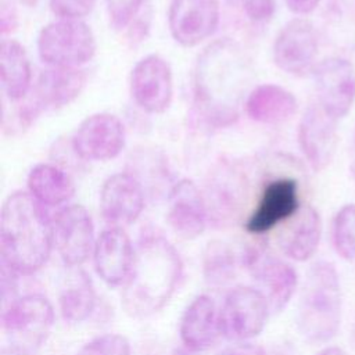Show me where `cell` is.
<instances>
[{"instance_id":"obj_2","label":"cell","mask_w":355,"mask_h":355,"mask_svg":"<svg viewBox=\"0 0 355 355\" xmlns=\"http://www.w3.org/2000/svg\"><path fill=\"white\" fill-rule=\"evenodd\" d=\"M182 269L179 252L165 237L155 233L141 237L121 295L126 315L144 319L162 309L178 287Z\"/></svg>"},{"instance_id":"obj_33","label":"cell","mask_w":355,"mask_h":355,"mask_svg":"<svg viewBox=\"0 0 355 355\" xmlns=\"http://www.w3.org/2000/svg\"><path fill=\"white\" fill-rule=\"evenodd\" d=\"M1 263L0 270V286H1V304L3 309L11 305L17 298V287H18V272L12 269L10 265H7L4 261Z\"/></svg>"},{"instance_id":"obj_22","label":"cell","mask_w":355,"mask_h":355,"mask_svg":"<svg viewBox=\"0 0 355 355\" xmlns=\"http://www.w3.org/2000/svg\"><path fill=\"white\" fill-rule=\"evenodd\" d=\"M320 236L322 219L319 212L311 205H304L282 225L277 243L286 257L304 262L318 250Z\"/></svg>"},{"instance_id":"obj_32","label":"cell","mask_w":355,"mask_h":355,"mask_svg":"<svg viewBox=\"0 0 355 355\" xmlns=\"http://www.w3.org/2000/svg\"><path fill=\"white\" fill-rule=\"evenodd\" d=\"M50 8L58 19H82L92 12L96 0H49Z\"/></svg>"},{"instance_id":"obj_27","label":"cell","mask_w":355,"mask_h":355,"mask_svg":"<svg viewBox=\"0 0 355 355\" xmlns=\"http://www.w3.org/2000/svg\"><path fill=\"white\" fill-rule=\"evenodd\" d=\"M60 312L64 320L80 323L86 320L96 306V293L87 273L80 272L60 294Z\"/></svg>"},{"instance_id":"obj_5","label":"cell","mask_w":355,"mask_h":355,"mask_svg":"<svg viewBox=\"0 0 355 355\" xmlns=\"http://www.w3.org/2000/svg\"><path fill=\"white\" fill-rule=\"evenodd\" d=\"M96 47L93 31L79 19L50 22L37 36V53L47 67L79 68L93 58Z\"/></svg>"},{"instance_id":"obj_13","label":"cell","mask_w":355,"mask_h":355,"mask_svg":"<svg viewBox=\"0 0 355 355\" xmlns=\"http://www.w3.org/2000/svg\"><path fill=\"white\" fill-rule=\"evenodd\" d=\"M220 6L218 0H172L168 26L173 40L183 47L198 46L218 29Z\"/></svg>"},{"instance_id":"obj_12","label":"cell","mask_w":355,"mask_h":355,"mask_svg":"<svg viewBox=\"0 0 355 355\" xmlns=\"http://www.w3.org/2000/svg\"><path fill=\"white\" fill-rule=\"evenodd\" d=\"M54 245L68 266L82 265L94 248V225L83 205L61 208L53 219Z\"/></svg>"},{"instance_id":"obj_37","label":"cell","mask_w":355,"mask_h":355,"mask_svg":"<svg viewBox=\"0 0 355 355\" xmlns=\"http://www.w3.org/2000/svg\"><path fill=\"white\" fill-rule=\"evenodd\" d=\"M318 355H347V354L338 347H327V348L322 349Z\"/></svg>"},{"instance_id":"obj_36","label":"cell","mask_w":355,"mask_h":355,"mask_svg":"<svg viewBox=\"0 0 355 355\" xmlns=\"http://www.w3.org/2000/svg\"><path fill=\"white\" fill-rule=\"evenodd\" d=\"M287 8L297 15H306L312 12L320 0H284Z\"/></svg>"},{"instance_id":"obj_7","label":"cell","mask_w":355,"mask_h":355,"mask_svg":"<svg viewBox=\"0 0 355 355\" xmlns=\"http://www.w3.org/2000/svg\"><path fill=\"white\" fill-rule=\"evenodd\" d=\"M301 208L300 184L297 179L280 176L269 180L255 208L244 222L247 233L262 236L293 218Z\"/></svg>"},{"instance_id":"obj_30","label":"cell","mask_w":355,"mask_h":355,"mask_svg":"<svg viewBox=\"0 0 355 355\" xmlns=\"http://www.w3.org/2000/svg\"><path fill=\"white\" fill-rule=\"evenodd\" d=\"M76 355H130V344L122 334L107 333L86 343Z\"/></svg>"},{"instance_id":"obj_16","label":"cell","mask_w":355,"mask_h":355,"mask_svg":"<svg viewBox=\"0 0 355 355\" xmlns=\"http://www.w3.org/2000/svg\"><path fill=\"white\" fill-rule=\"evenodd\" d=\"M202 196L208 220L216 226L230 225L245 204V176L232 165L223 164L214 172Z\"/></svg>"},{"instance_id":"obj_25","label":"cell","mask_w":355,"mask_h":355,"mask_svg":"<svg viewBox=\"0 0 355 355\" xmlns=\"http://www.w3.org/2000/svg\"><path fill=\"white\" fill-rule=\"evenodd\" d=\"M1 89L10 101L22 100L32 83L29 57L21 43L14 39H3L0 44Z\"/></svg>"},{"instance_id":"obj_19","label":"cell","mask_w":355,"mask_h":355,"mask_svg":"<svg viewBox=\"0 0 355 355\" xmlns=\"http://www.w3.org/2000/svg\"><path fill=\"white\" fill-rule=\"evenodd\" d=\"M166 220L172 230L183 239L193 240L201 236L208 222L204 196L190 179L176 182L168 198Z\"/></svg>"},{"instance_id":"obj_24","label":"cell","mask_w":355,"mask_h":355,"mask_svg":"<svg viewBox=\"0 0 355 355\" xmlns=\"http://www.w3.org/2000/svg\"><path fill=\"white\" fill-rule=\"evenodd\" d=\"M86 73L80 68L47 67L37 78L36 103L53 108L68 105L79 97L86 86Z\"/></svg>"},{"instance_id":"obj_17","label":"cell","mask_w":355,"mask_h":355,"mask_svg":"<svg viewBox=\"0 0 355 355\" xmlns=\"http://www.w3.org/2000/svg\"><path fill=\"white\" fill-rule=\"evenodd\" d=\"M336 122L319 104L309 105L300 121L298 144L313 171H323L334 157L338 144Z\"/></svg>"},{"instance_id":"obj_35","label":"cell","mask_w":355,"mask_h":355,"mask_svg":"<svg viewBox=\"0 0 355 355\" xmlns=\"http://www.w3.org/2000/svg\"><path fill=\"white\" fill-rule=\"evenodd\" d=\"M216 355H266V354L258 345L248 344V343H239V344L223 348Z\"/></svg>"},{"instance_id":"obj_4","label":"cell","mask_w":355,"mask_h":355,"mask_svg":"<svg viewBox=\"0 0 355 355\" xmlns=\"http://www.w3.org/2000/svg\"><path fill=\"white\" fill-rule=\"evenodd\" d=\"M340 319L341 293L337 270L330 262H315L306 273L298 302V330L308 343L323 344L337 334Z\"/></svg>"},{"instance_id":"obj_38","label":"cell","mask_w":355,"mask_h":355,"mask_svg":"<svg viewBox=\"0 0 355 355\" xmlns=\"http://www.w3.org/2000/svg\"><path fill=\"white\" fill-rule=\"evenodd\" d=\"M349 171H351L352 176L355 178V133H354V143H352V155H351V165H349Z\"/></svg>"},{"instance_id":"obj_8","label":"cell","mask_w":355,"mask_h":355,"mask_svg":"<svg viewBox=\"0 0 355 355\" xmlns=\"http://www.w3.org/2000/svg\"><path fill=\"white\" fill-rule=\"evenodd\" d=\"M269 311L270 306L258 288L234 287L225 297L220 309L222 333L234 341L257 337L266 324Z\"/></svg>"},{"instance_id":"obj_39","label":"cell","mask_w":355,"mask_h":355,"mask_svg":"<svg viewBox=\"0 0 355 355\" xmlns=\"http://www.w3.org/2000/svg\"><path fill=\"white\" fill-rule=\"evenodd\" d=\"M171 355H191V354L187 349H184V348H176V349L172 351Z\"/></svg>"},{"instance_id":"obj_29","label":"cell","mask_w":355,"mask_h":355,"mask_svg":"<svg viewBox=\"0 0 355 355\" xmlns=\"http://www.w3.org/2000/svg\"><path fill=\"white\" fill-rule=\"evenodd\" d=\"M336 251L347 261H355V204L340 208L333 220Z\"/></svg>"},{"instance_id":"obj_15","label":"cell","mask_w":355,"mask_h":355,"mask_svg":"<svg viewBox=\"0 0 355 355\" xmlns=\"http://www.w3.org/2000/svg\"><path fill=\"white\" fill-rule=\"evenodd\" d=\"M319 105L334 119L345 116L355 103V65L341 57H329L315 69Z\"/></svg>"},{"instance_id":"obj_3","label":"cell","mask_w":355,"mask_h":355,"mask_svg":"<svg viewBox=\"0 0 355 355\" xmlns=\"http://www.w3.org/2000/svg\"><path fill=\"white\" fill-rule=\"evenodd\" d=\"M1 261L18 273L31 275L49 259L54 237L44 205L26 191L11 193L0 212Z\"/></svg>"},{"instance_id":"obj_14","label":"cell","mask_w":355,"mask_h":355,"mask_svg":"<svg viewBox=\"0 0 355 355\" xmlns=\"http://www.w3.org/2000/svg\"><path fill=\"white\" fill-rule=\"evenodd\" d=\"M130 93L143 111L162 114L172 103L173 76L169 64L157 54L143 57L132 69Z\"/></svg>"},{"instance_id":"obj_1","label":"cell","mask_w":355,"mask_h":355,"mask_svg":"<svg viewBox=\"0 0 355 355\" xmlns=\"http://www.w3.org/2000/svg\"><path fill=\"white\" fill-rule=\"evenodd\" d=\"M250 72L243 50L232 40H218L201 53L196 67L194 94L208 123L227 126L237 119Z\"/></svg>"},{"instance_id":"obj_6","label":"cell","mask_w":355,"mask_h":355,"mask_svg":"<svg viewBox=\"0 0 355 355\" xmlns=\"http://www.w3.org/2000/svg\"><path fill=\"white\" fill-rule=\"evenodd\" d=\"M3 330L15 348L26 351L37 348L54 324L51 302L39 294L17 298L1 313Z\"/></svg>"},{"instance_id":"obj_21","label":"cell","mask_w":355,"mask_h":355,"mask_svg":"<svg viewBox=\"0 0 355 355\" xmlns=\"http://www.w3.org/2000/svg\"><path fill=\"white\" fill-rule=\"evenodd\" d=\"M180 340L194 352L209 349L222 334L220 311L205 294L197 295L184 309L179 324Z\"/></svg>"},{"instance_id":"obj_31","label":"cell","mask_w":355,"mask_h":355,"mask_svg":"<svg viewBox=\"0 0 355 355\" xmlns=\"http://www.w3.org/2000/svg\"><path fill=\"white\" fill-rule=\"evenodd\" d=\"M144 0H105L110 22L115 29H123L133 22Z\"/></svg>"},{"instance_id":"obj_10","label":"cell","mask_w":355,"mask_h":355,"mask_svg":"<svg viewBox=\"0 0 355 355\" xmlns=\"http://www.w3.org/2000/svg\"><path fill=\"white\" fill-rule=\"evenodd\" d=\"M319 42L318 35L305 18L288 21L273 42V61L277 68L290 75H305L315 69Z\"/></svg>"},{"instance_id":"obj_20","label":"cell","mask_w":355,"mask_h":355,"mask_svg":"<svg viewBox=\"0 0 355 355\" xmlns=\"http://www.w3.org/2000/svg\"><path fill=\"white\" fill-rule=\"evenodd\" d=\"M136 250L121 227H110L97 237L93 259L97 275L108 286H121L128 280Z\"/></svg>"},{"instance_id":"obj_26","label":"cell","mask_w":355,"mask_h":355,"mask_svg":"<svg viewBox=\"0 0 355 355\" xmlns=\"http://www.w3.org/2000/svg\"><path fill=\"white\" fill-rule=\"evenodd\" d=\"M29 194L46 207L65 204L73 197L75 183L61 168L51 164H37L28 175Z\"/></svg>"},{"instance_id":"obj_28","label":"cell","mask_w":355,"mask_h":355,"mask_svg":"<svg viewBox=\"0 0 355 355\" xmlns=\"http://www.w3.org/2000/svg\"><path fill=\"white\" fill-rule=\"evenodd\" d=\"M236 254L222 240L209 241L202 252V276L208 286H227L236 276Z\"/></svg>"},{"instance_id":"obj_34","label":"cell","mask_w":355,"mask_h":355,"mask_svg":"<svg viewBox=\"0 0 355 355\" xmlns=\"http://www.w3.org/2000/svg\"><path fill=\"white\" fill-rule=\"evenodd\" d=\"M247 17L254 22L269 21L276 11V0H243Z\"/></svg>"},{"instance_id":"obj_23","label":"cell","mask_w":355,"mask_h":355,"mask_svg":"<svg viewBox=\"0 0 355 355\" xmlns=\"http://www.w3.org/2000/svg\"><path fill=\"white\" fill-rule=\"evenodd\" d=\"M244 108L250 119L258 123L277 125L288 121L297 112L298 104L294 94L287 89L263 83L247 94Z\"/></svg>"},{"instance_id":"obj_40","label":"cell","mask_w":355,"mask_h":355,"mask_svg":"<svg viewBox=\"0 0 355 355\" xmlns=\"http://www.w3.org/2000/svg\"><path fill=\"white\" fill-rule=\"evenodd\" d=\"M18 1L22 3V4H25V6H29V7L36 6V4L39 3V0H18Z\"/></svg>"},{"instance_id":"obj_18","label":"cell","mask_w":355,"mask_h":355,"mask_svg":"<svg viewBox=\"0 0 355 355\" xmlns=\"http://www.w3.org/2000/svg\"><path fill=\"white\" fill-rule=\"evenodd\" d=\"M144 209L141 183L129 173L107 178L100 190V212L111 227H122L137 220Z\"/></svg>"},{"instance_id":"obj_9","label":"cell","mask_w":355,"mask_h":355,"mask_svg":"<svg viewBox=\"0 0 355 355\" xmlns=\"http://www.w3.org/2000/svg\"><path fill=\"white\" fill-rule=\"evenodd\" d=\"M126 135L121 119L112 114L98 112L85 118L72 136L75 154L93 162L116 158L125 147Z\"/></svg>"},{"instance_id":"obj_11","label":"cell","mask_w":355,"mask_h":355,"mask_svg":"<svg viewBox=\"0 0 355 355\" xmlns=\"http://www.w3.org/2000/svg\"><path fill=\"white\" fill-rule=\"evenodd\" d=\"M243 261L259 284L258 290L265 295L270 311L280 312L284 309L297 288L298 277L295 269L286 261L258 247L247 248Z\"/></svg>"}]
</instances>
